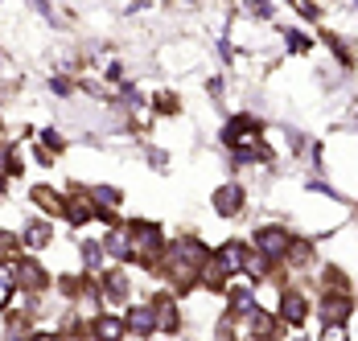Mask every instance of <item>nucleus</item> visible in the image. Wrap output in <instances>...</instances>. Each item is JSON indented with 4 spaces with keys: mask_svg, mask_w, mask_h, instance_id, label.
<instances>
[{
    "mask_svg": "<svg viewBox=\"0 0 358 341\" xmlns=\"http://www.w3.org/2000/svg\"><path fill=\"white\" fill-rule=\"evenodd\" d=\"M206 268V251H202V242L198 239H178L169 251H165V272L173 275V284H194L198 275Z\"/></svg>",
    "mask_w": 358,
    "mask_h": 341,
    "instance_id": "1",
    "label": "nucleus"
},
{
    "mask_svg": "<svg viewBox=\"0 0 358 341\" xmlns=\"http://www.w3.org/2000/svg\"><path fill=\"white\" fill-rule=\"evenodd\" d=\"M255 247H259L264 259H280V255L292 251V231H285V226H264V231H255Z\"/></svg>",
    "mask_w": 358,
    "mask_h": 341,
    "instance_id": "2",
    "label": "nucleus"
},
{
    "mask_svg": "<svg viewBox=\"0 0 358 341\" xmlns=\"http://www.w3.org/2000/svg\"><path fill=\"white\" fill-rule=\"evenodd\" d=\"M128 231H132V255L152 259V255H157V247H161V231H157L152 222H136V226H128Z\"/></svg>",
    "mask_w": 358,
    "mask_h": 341,
    "instance_id": "3",
    "label": "nucleus"
},
{
    "mask_svg": "<svg viewBox=\"0 0 358 341\" xmlns=\"http://www.w3.org/2000/svg\"><path fill=\"white\" fill-rule=\"evenodd\" d=\"M350 308H355V300L346 292H329L322 300V321L325 325H342V317H350Z\"/></svg>",
    "mask_w": 358,
    "mask_h": 341,
    "instance_id": "4",
    "label": "nucleus"
},
{
    "mask_svg": "<svg viewBox=\"0 0 358 341\" xmlns=\"http://www.w3.org/2000/svg\"><path fill=\"white\" fill-rule=\"evenodd\" d=\"M124 325H128V333H136V338H148V333L157 329V312H152V305L128 308V317H124Z\"/></svg>",
    "mask_w": 358,
    "mask_h": 341,
    "instance_id": "5",
    "label": "nucleus"
},
{
    "mask_svg": "<svg viewBox=\"0 0 358 341\" xmlns=\"http://www.w3.org/2000/svg\"><path fill=\"white\" fill-rule=\"evenodd\" d=\"M215 210L222 218H235L239 210H243V189L239 185H218L215 189Z\"/></svg>",
    "mask_w": 358,
    "mask_h": 341,
    "instance_id": "6",
    "label": "nucleus"
},
{
    "mask_svg": "<svg viewBox=\"0 0 358 341\" xmlns=\"http://www.w3.org/2000/svg\"><path fill=\"white\" fill-rule=\"evenodd\" d=\"M152 312H157V329H161V333H178V329H181L178 305H173L169 296H161V300H152Z\"/></svg>",
    "mask_w": 358,
    "mask_h": 341,
    "instance_id": "7",
    "label": "nucleus"
},
{
    "mask_svg": "<svg viewBox=\"0 0 358 341\" xmlns=\"http://www.w3.org/2000/svg\"><path fill=\"white\" fill-rule=\"evenodd\" d=\"M215 259H218V268L231 275V272H243V263H248V251H243L239 242H227V247H218V251H215Z\"/></svg>",
    "mask_w": 358,
    "mask_h": 341,
    "instance_id": "8",
    "label": "nucleus"
},
{
    "mask_svg": "<svg viewBox=\"0 0 358 341\" xmlns=\"http://www.w3.org/2000/svg\"><path fill=\"white\" fill-rule=\"evenodd\" d=\"M305 312H309V305H305V296H301V292H285V296H280V317H285L288 325H301V321H305Z\"/></svg>",
    "mask_w": 358,
    "mask_h": 341,
    "instance_id": "9",
    "label": "nucleus"
},
{
    "mask_svg": "<svg viewBox=\"0 0 358 341\" xmlns=\"http://www.w3.org/2000/svg\"><path fill=\"white\" fill-rule=\"evenodd\" d=\"M95 341H120L124 333H128V325L120 321V317H95Z\"/></svg>",
    "mask_w": 358,
    "mask_h": 341,
    "instance_id": "10",
    "label": "nucleus"
},
{
    "mask_svg": "<svg viewBox=\"0 0 358 341\" xmlns=\"http://www.w3.org/2000/svg\"><path fill=\"white\" fill-rule=\"evenodd\" d=\"M62 214L71 218L74 226H83L91 214H95V205H91V198H66V205H62Z\"/></svg>",
    "mask_w": 358,
    "mask_h": 341,
    "instance_id": "11",
    "label": "nucleus"
},
{
    "mask_svg": "<svg viewBox=\"0 0 358 341\" xmlns=\"http://www.w3.org/2000/svg\"><path fill=\"white\" fill-rule=\"evenodd\" d=\"M108 251L115 255V259H128V255H132V231H128V226L111 231L108 235Z\"/></svg>",
    "mask_w": 358,
    "mask_h": 341,
    "instance_id": "12",
    "label": "nucleus"
},
{
    "mask_svg": "<svg viewBox=\"0 0 358 341\" xmlns=\"http://www.w3.org/2000/svg\"><path fill=\"white\" fill-rule=\"evenodd\" d=\"M17 280H21V284H25L29 292H41V288H45V272H41L37 263H29V259H25V263L17 268Z\"/></svg>",
    "mask_w": 358,
    "mask_h": 341,
    "instance_id": "13",
    "label": "nucleus"
},
{
    "mask_svg": "<svg viewBox=\"0 0 358 341\" xmlns=\"http://www.w3.org/2000/svg\"><path fill=\"white\" fill-rule=\"evenodd\" d=\"M103 292H108L111 300H128V275L120 272V268L108 272V275H103Z\"/></svg>",
    "mask_w": 358,
    "mask_h": 341,
    "instance_id": "14",
    "label": "nucleus"
},
{
    "mask_svg": "<svg viewBox=\"0 0 358 341\" xmlns=\"http://www.w3.org/2000/svg\"><path fill=\"white\" fill-rule=\"evenodd\" d=\"M34 202L45 210V214H62V205H66V198H58L54 189H45V185H37L34 189Z\"/></svg>",
    "mask_w": 358,
    "mask_h": 341,
    "instance_id": "15",
    "label": "nucleus"
},
{
    "mask_svg": "<svg viewBox=\"0 0 358 341\" xmlns=\"http://www.w3.org/2000/svg\"><path fill=\"white\" fill-rule=\"evenodd\" d=\"M91 205H99V210H115V205H120V189H111V185H95V189H91Z\"/></svg>",
    "mask_w": 358,
    "mask_h": 341,
    "instance_id": "16",
    "label": "nucleus"
},
{
    "mask_svg": "<svg viewBox=\"0 0 358 341\" xmlns=\"http://www.w3.org/2000/svg\"><path fill=\"white\" fill-rule=\"evenodd\" d=\"M45 242H50V226H45V222H29V226H25V247H45Z\"/></svg>",
    "mask_w": 358,
    "mask_h": 341,
    "instance_id": "17",
    "label": "nucleus"
},
{
    "mask_svg": "<svg viewBox=\"0 0 358 341\" xmlns=\"http://www.w3.org/2000/svg\"><path fill=\"white\" fill-rule=\"evenodd\" d=\"M231 308H235V312H255V300H251V292H248V288L231 292Z\"/></svg>",
    "mask_w": 358,
    "mask_h": 341,
    "instance_id": "18",
    "label": "nucleus"
},
{
    "mask_svg": "<svg viewBox=\"0 0 358 341\" xmlns=\"http://www.w3.org/2000/svg\"><path fill=\"white\" fill-rule=\"evenodd\" d=\"M8 300H13V272L0 268V305H8Z\"/></svg>",
    "mask_w": 358,
    "mask_h": 341,
    "instance_id": "19",
    "label": "nucleus"
},
{
    "mask_svg": "<svg viewBox=\"0 0 358 341\" xmlns=\"http://www.w3.org/2000/svg\"><path fill=\"white\" fill-rule=\"evenodd\" d=\"M243 272H248V275H264V272H268V259H264V255H248Z\"/></svg>",
    "mask_w": 358,
    "mask_h": 341,
    "instance_id": "20",
    "label": "nucleus"
},
{
    "mask_svg": "<svg viewBox=\"0 0 358 341\" xmlns=\"http://www.w3.org/2000/svg\"><path fill=\"white\" fill-rule=\"evenodd\" d=\"M317 341H350V338H346V325H325Z\"/></svg>",
    "mask_w": 358,
    "mask_h": 341,
    "instance_id": "21",
    "label": "nucleus"
},
{
    "mask_svg": "<svg viewBox=\"0 0 358 341\" xmlns=\"http://www.w3.org/2000/svg\"><path fill=\"white\" fill-rule=\"evenodd\" d=\"M41 140H45V148H50V152H62V136H58V132H50V128H45Z\"/></svg>",
    "mask_w": 358,
    "mask_h": 341,
    "instance_id": "22",
    "label": "nucleus"
},
{
    "mask_svg": "<svg viewBox=\"0 0 358 341\" xmlns=\"http://www.w3.org/2000/svg\"><path fill=\"white\" fill-rule=\"evenodd\" d=\"M25 341H62V333H54V329H41V333H29Z\"/></svg>",
    "mask_w": 358,
    "mask_h": 341,
    "instance_id": "23",
    "label": "nucleus"
},
{
    "mask_svg": "<svg viewBox=\"0 0 358 341\" xmlns=\"http://www.w3.org/2000/svg\"><path fill=\"white\" fill-rule=\"evenodd\" d=\"M0 198H4V177H0Z\"/></svg>",
    "mask_w": 358,
    "mask_h": 341,
    "instance_id": "24",
    "label": "nucleus"
}]
</instances>
